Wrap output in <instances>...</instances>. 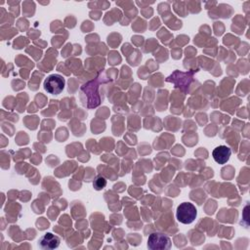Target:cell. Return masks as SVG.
<instances>
[{
    "label": "cell",
    "instance_id": "cell-1",
    "mask_svg": "<svg viewBox=\"0 0 250 250\" xmlns=\"http://www.w3.org/2000/svg\"><path fill=\"white\" fill-rule=\"evenodd\" d=\"M197 216V210L195 206L190 202L181 203L176 210V218L178 222L184 225L191 224Z\"/></svg>",
    "mask_w": 250,
    "mask_h": 250
},
{
    "label": "cell",
    "instance_id": "cell-2",
    "mask_svg": "<svg viewBox=\"0 0 250 250\" xmlns=\"http://www.w3.org/2000/svg\"><path fill=\"white\" fill-rule=\"evenodd\" d=\"M65 80L60 74H51L44 80L43 87L45 91L51 95H59L64 89Z\"/></svg>",
    "mask_w": 250,
    "mask_h": 250
},
{
    "label": "cell",
    "instance_id": "cell-3",
    "mask_svg": "<svg viewBox=\"0 0 250 250\" xmlns=\"http://www.w3.org/2000/svg\"><path fill=\"white\" fill-rule=\"evenodd\" d=\"M147 247L150 250H164L171 247V239L162 232H152L147 238Z\"/></svg>",
    "mask_w": 250,
    "mask_h": 250
},
{
    "label": "cell",
    "instance_id": "cell-4",
    "mask_svg": "<svg viewBox=\"0 0 250 250\" xmlns=\"http://www.w3.org/2000/svg\"><path fill=\"white\" fill-rule=\"evenodd\" d=\"M60 243H61V238L58 235L53 234L52 232H47L43 234L38 240L39 248L44 250L55 249L59 247Z\"/></svg>",
    "mask_w": 250,
    "mask_h": 250
},
{
    "label": "cell",
    "instance_id": "cell-5",
    "mask_svg": "<svg viewBox=\"0 0 250 250\" xmlns=\"http://www.w3.org/2000/svg\"><path fill=\"white\" fill-rule=\"evenodd\" d=\"M231 154V150L227 146H216L212 151V156L218 164H225L229 161Z\"/></svg>",
    "mask_w": 250,
    "mask_h": 250
}]
</instances>
